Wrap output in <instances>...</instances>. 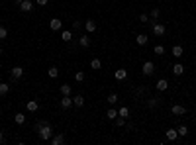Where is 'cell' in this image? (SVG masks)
Masks as SVG:
<instances>
[{
	"label": "cell",
	"mask_w": 196,
	"mask_h": 145,
	"mask_svg": "<svg viewBox=\"0 0 196 145\" xmlns=\"http://www.w3.org/2000/svg\"><path fill=\"white\" fill-rule=\"evenodd\" d=\"M118 116H122V118H130V108H128V106H122V108L118 110Z\"/></svg>",
	"instance_id": "25"
},
{
	"label": "cell",
	"mask_w": 196,
	"mask_h": 145,
	"mask_svg": "<svg viewBox=\"0 0 196 145\" xmlns=\"http://www.w3.org/2000/svg\"><path fill=\"white\" fill-rule=\"evenodd\" d=\"M14 122L18 124V126H22V124H26V116H24V114H16L14 116Z\"/></svg>",
	"instance_id": "27"
},
{
	"label": "cell",
	"mask_w": 196,
	"mask_h": 145,
	"mask_svg": "<svg viewBox=\"0 0 196 145\" xmlns=\"http://www.w3.org/2000/svg\"><path fill=\"white\" fill-rule=\"evenodd\" d=\"M0 55H2V47H0Z\"/></svg>",
	"instance_id": "41"
},
{
	"label": "cell",
	"mask_w": 196,
	"mask_h": 145,
	"mask_svg": "<svg viewBox=\"0 0 196 145\" xmlns=\"http://www.w3.org/2000/svg\"><path fill=\"white\" fill-rule=\"evenodd\" d=\"M149 24H151V31H153V35L161 37V35L167 34V28L163 26V24H159V22H149Z\"/></svg>",
	"instance_id": "2"
},
{
	"label": "cell",
	"mask_w": 196,
	"mask_h": 145,
	"mask_svg": "<svg viewBox=\"0 0 196 145\" xmlns=\"http://www.w3.org/2000/svg\"><path fill=\"white\" fill-rule=\"evenodd\" d=\"M49 26H51V31H59V30H61V26H63V22H61L59 18H51Z\"/></svg>",
	"instance_id": "8"
},
{
	"label": "cell",
	"mask_w": 196,
	"mask_h": 145,
	"mask_svg": "<svg viewBox=\"0 0 196 145\" xmlns=\"http://www.w3.org/2000/svg\"><path fill=\"white\" fill-rule=\"evenodd\" d=\"M171 112H173L174 116H184L186 114V108L182 104H173V106H171Z\"/></svg>",
	"instance_id": "6"
},
{
	"label": "cell",
	"mask_w": 196,
	"mask_h": 145,
	"mask_svg": "<svg viewBox=\"0 0 196 145\" xmlns=\"http://www.w3.org/2000/svg\"><path fill=\"white\" fill-rule=\"evenodd\" d=\"M153 53H155V55H163L165 47H163V45H155V47H153Z\"/></svg>",
	"instance_id": "31"
},
{
	"label": "cell",
	"mask_w": 196,
	"mask_h": 145,
	"mask_svg": "<svg viewBox=\"0 0 196 145\" xmlns=\"http://www.w3.org/2000/svg\"><path fill=\"white\" fill-rule=\"evenodd\" d=\"M10 92V84L8 82H0V96H6Z\"/></svg>",
	"instance_id": "21"
},
{
	"label": "cell",
	"mask_w": 196,
	"mask_h": 145,
	"mask_svg": "<svg viewBox=\"0 0 196 145\" xmlns=\"http://www.w3.org/2000/svg\"><path fill=\"white\" fill-rule=\"evenodd\" d=\"M90 67H92L94 71H98V69L102 67V63H100V59H92V61H90Z\"/></svg>",
	"instance_id": "30"
},
{
	"label": "cell",
	"mask_w": 196,
	"mask_h": 145,
	"mask_svg": "<svg viewBox=\"0 0 196 145\" xmlns=\"http://www.w3.org/2000/svg\"><path fill=\"white\" fill-rule=\"evenodd\" d=\"M85 28H86V31H88V34H92V31H96V22H94V20H86L85 22Z\"/></svg>",
	"instance_id": "15"
},
{
	"label": "cell",
	"mask_w": 196,
	"mask_h": 145,
	"mask_svg": "<svg viewBox=\"0 0 196 145\" xmlns=\"http://www.w3.org/2000/svg\"><path fill=\"white\" fill-rule=\"evenodd\" d=\"M26 108H28V112H37L39 110V104H37V100H28Z\"/></svg>",
	"instance_id": "16"
},
{
	"label": "cell",
	"mask_w": 196,
	"mask_h": 145,
	"mask_svg": "<svg viewBox=\"0 0 196 145\" xmlns=\"http://www.w3.org/2000/svg\"><path fill=\"white\" fill-rule=\"evenodd\" d=\"M155 88L163 92V90L169 88V81H167V78H159V81H157V84H155Z\"/></svg>",
	"instance_id": "12"
},
{
	"label": "cell",
	"mask_w": 196,
	"mask_h": 145,
	"mask_svg": "<svg viewBox=\"0 0 196 145\" xmlns=\"http://www.w3.org/2000/svg\"><path fill=\"white\" fill-rule=\"evenodd\" d=\"M24 77V69L22 67H12L10 69V78L12 81H20Z\"/></svg>",
	"instance_id": "3"
},
{
	"label": "cell",
	"mask_w": 196,
	"mask_h": 145,
	"mask_svg": "<svg viewBox=\"0 0 196 145\" xmlns=\"http://www.w3.org/2000/svg\"><path fill=\"white\" fill-rule=\"evenodd\" d=\"M141 71H143L145 77L153 74V73H155V65H153V61H145V63H143V69H141Z\"/></svg>",
	"instance_id": "4"
},
{
	"label": "cell",
	"mask_w": 196,
	"mask_h": 145,
	"mask_svg": "<svg viewBox=\"0 0 196 145\" xmlns=\"http://www.w3.org/2000/svg\"><path fill=\"white\" fill-rule=\"evenodd\" d=\"M65 143V135L63 133H57L51 137V145H63Z\"/></svg>",
	"instance_id": "14"
},
{
	"label": "cell",
	"mask_w": 196,
	"mask_h": 145,
	"mask_svg": "<svg viewBox=\"0 0 196 145\" xmlns=\"http://www.w3.org/2000/svg\"><path fill=\"white\" fill-rule=\"evenodd\" d=\"M75 81H77V82H82V81H85V73H82V71H77V73H75Z\"/></svg>",
	"instance_id": "33"
},
{
	"label": "cell",
	"mask_w": 196,
	"mask_h": 145,
	"mask_svg": "<svg viewBox=\"0 0 196 145\" xmlns=\"http://www.w3.org/2000/svg\"><path fill=\"white\" fill-rule=\"evenodd\" d=\"M8 37V30L4 26H0V39H6Z\"/></svg>",
	"instance_id": "36"
},
{
	"label": "cell",
	"mask_w": 196,
	"mask_h": 145,
	"mask_svg": "<svg viewBox=\"0 0 196 145\" xmlns=\"http://www.w3.org/2000/svg\"><path fill=\"white\" fill-rule=\"evenodd\" d=\"M73 106H77V108H82V106H85V98H82V94H75L73 96Z\"/></svg>",
	"instance_id": "10"
},
{
	"label": "cell",
	"mask_w": 196,
	"mask_h": 145,
	"mask_svg": "<svg viewBox=\"0 0 196 145\" xmlns=\"http://www.w3.org/2000/svg\"><path fill=\"white\" fill-rule=\"evenodd\" d=\"M18 6H20V10H22V12H26V14L33 10V2H32V0H22V2H20Z\"/></svg>",
	"instance_id": "5"
},
{
	"label": "cell",
	"mask_w": 196,
	"mask_h": 145,
	"mask_svg": "<svg viewBox=\"0 0 196 145\" xmlns=\"http://www.w3.org/2000/svg\"><path fill=\"white\" fill-rule=\"evenodd\" d=\"M47 77L49 78H57V77H59V69H57V67H49L47 69Z\"/></svg>",
	"instance_id": "22"
},
{
	"label": "cell",
	"mask_w": 196,
	"mask_h": 145,
	"mask_svg": "<svg viewBox=\"0 0 196 145\" xmlns=\"http://www.w3.org/2000/svg\"><path fill=\"white\" fill-rule=\"evenodd\" d=\"M126 77H128V71H126V69H118V71L114 73V78H116V81H124Z\"/></svg>",
	"instance_id": "19"
},
{
	"label": "cell",
	"mask_w": 196,
	"mask_h": 145,
	"mask_svg": "<svg viewBox=\"0 0 196 145\" xmlns=\"http://www.w3.org/2000/svg\"><path fill=\"white\" fill-rule=\"evenodd\" d=\"M90 35H81V39H78V45H81L82 49H86V47H90Z\"/></svg>",
	"instance_id": "11"
},
{
	"label": "cell",
	"mask_w": 196,
	"mask_h": 145,
	"mask_svg": "<svg viewBox=\"0 0 196 145\" xmlns=\"http://www.w3.org/2000/svg\"><path fill=\"white\" fill-rule=\"evenodd\" d=\"M35 4H37V6H45V4H47V0H35Z\"/></svg>",
	"instance_id": "39"
},
{
	"label": "cell",
	"mask_w": 196,
	"mask_h": 145,
	"mask_svg": "<svg viewBox=\"0 0 196 145\" xmlns=\"http://www.w3.org/2000/svg\"><path fill=\"white\" fill-rule=\"evenodd\" d=\"M61 39H63L65 43H69V41L73 39V31H71V30H65V31H61Z\"/></svg>",
	"instance_id": "20"
},
{
	"label": "cell",
	"mask_w": 196,
	"mask_h": 145,
	"mask_svg": "<svg viewBox=\"0 0 196 145\" xmlns=\"http://www.w3.org/2000/svg\"><path fill=\"white\" fill-rule=\"evenodd\" d=\"M182 73H184V65L174 63V67H173V74H174V77H181Z\"/></svg>",
	"instance_id": "18"
},
{
	"label": "cell",
	"mask_w": 196,
	"mask_h": 145,
	"mask_svg": "<svg viewBox=\"0 0 196 145\" xmlns=\"http://www.w3.org/2000/svg\"><path fill=\"white\" fill-rule=\"evenodd\" d=\"M73 30H81V22H78V20L73 22Z\"/></svg>",
	"instance_id": "38"
},
{
	"label": "cell",
	"mask_w": 196,
	"mask_h": 145,
	"mask_svg": "<svg viewBox=\"0 0 196 145\" xmlns=\"http://www.w3.org/2000/svg\"><path fill=\"white\" fill-rule=\"evenodd\" d=\"M177 131H178V137H186V135H188V127L186 126H178Z\"/></svg>",
	"instance_id": "26"
},
{
	"label": "cell",
	"mask_w": 196,
	"mask_h": 145,
	"mask_svg": "<svg viewBox=\"0 0 196 145\" xmlns=\"http://www.w3.org/2000/svg\"><path fill=\"white\" fill-rule=\"evenodd\" d=\"M139 22L147 24V22H149V16H147V14H141V16H139Z\"/></svg>",
	"instance_id": "37"
},
{
	"label": "cell",
	"mask_w": 196,
	"mask_h": 145,
	"mask_svg": "<svg viewBox=\"0 0 196 145\" xmlns=\"http://www.w3.org/2000/svg\"><path fill=\"white\" fill-rule=\"evenodd\" d=\"M159 16H161V10H159V8H153V10H151V14H149V18L159 20Z\"/></svg>",
	"instance_id": "29"
},
{
	"label": "cell",
	"mask_w": 196,
	"mask_h": 145,
	"mask_svg": "<svg viewBox=\"0 0 196 145\" xmlns=\"http://www.w3.org/2000/svg\"><path fill=\"white\" fill-rule=\"evenodd\" d=\"M116 126H118V127L126 126V118H122V116H118V118H116Z\"/></svg>",
	"instance_id": "35"
},
{
	"label": "cell",
	"mask_w": 196,
	"mask_h": 145,
	"mask_svg": "<svg viewBox=\"0 0 196 145\" xmlns=\"http://www.w3.org/2000/svg\"><path fill=\"white\" fill-rule=\"evenodd\" d=\"M157 104H159V98H149V100H147V106H149V108H155Z\"/></svg>",
	"instance_id": "34"
},
{
	"label": "cell",
	"mask_w": 196,
	"mask_h": 145,
	"mask_svg": "<svg viewBox=\"0 0 196 145\" xmlns=\"http://www.w3.org/2000/svg\"><path fill=\"white\" fill-rule=\"evenodd\" d=\"M165 135H167V139H169V141H177V137H178V131L174 130V127H169V130L165 131Z\"/></svg>",
	"instance_id": "7"
},
{
	"label": "cell",
	"mask_w": 196,
	"mask_h": 145,
	"mask_svg": "<svg viewBox=\"0 0 196 145\" xmlns=\"http://www.w3.org/2000/svg\"><path fill=\"white\" fill-rule=\"evenodd\" d=\"M147 39H149V37L145 35V34H139V35H135V43L139 45V47H143V45H147Z\"/></svg>",
	"instance_id": "17"
},
{
	"label": "cell",
	"mask_w": 196,
	"mask_h": 145,
	"mask_svg": "<svg viewBox=\"0 0 196 145\" xmlns=\"http://www.w3.org/2000/svg\"><path fill=\"white\" fill-rule=\"evenodd\" d=\"M106 102H108V104H110V106H114L116 102H118V94H116V92H112L110 96H108V100H106Z\"/></svg>",
	"instance_id": "28"
},
{
	"label": "cell",
	"mask_w": 196,
	"mask_h": 145,
	"mask_svg": "<svg viewBox=\"0 0 196 145\" xmlns=\"http://www.w3.org/2000/svg\"><path fill=\"white\" fill-rule=\"evenodd\" d=\"M106 118H108V120H112V122H114V120L118 118V110H116V108H110V110L106 112Z\"/></svg>",
	"instance_id": "23"
},
{
	"label": "cell",
	"mask_w": 196,
	"mask_h": 145,
	"mask_svg": "<svg viewBox=\"0 0 196 145\" xmlns=\"http://www.w3.org/2000/svg\"><path fill=\"white\" fill-rule=\"evenodd\" d=\"M37 135H39V139H43V141H51V137H53V130H51V126H49V124L41 126L39 131H37Z\"/></svg>",
	"instance_id": "1"
},
{
	"label": "cell",
	"mask_w": 196,
	"mask_h": 145,
	"mask_svg": "<svg viewBox=\"0 0 196 145\" xmlns=\"http://www.w3.org/2000/svg\"><path fill=\"white\" fill-rule=\"evenodd\" d=\"M59 104H61V108H63V110H69L71 106H73V98H71V96H63Z\"/></svg>",
	"instance_id": "9"
},
{
	"label": "cell",
	"mask_w": 196,
	"mask_h": 145,
	"mask_svg": "<svg viewBox=\"0 0 196 145\" xmlns=\"http://www.w3.org/2000/svg\"><path fill=\"white\" fill-rule=\"evenodd\" d=\"M71 92H73L71 84H61V94H63V96H71Z\"/></svg>",
	"instance_id": "24"
},
{
	"label": "cell",
	"mask_w": 196,
	"mask_h": 145,
	"mask_svg": "<svg viewBox=\"0 0 196 145\" xmlns=\"http://www.w3.org/2000/svg\"><path fill=\"white\" fill-rule=\"evenodd\" d=\"M171 53H173L177 59H181V57L184 55V49H182V45H173V51H171Z\"/></svg>",
	"instance_id": "13"
},
{
	"label": "cell",
	"mask_w": 196,
	"mask_h": 145,
	"mask_svg": "<svg viewBox=\"0 0 196 145\" xmlns=\"http://www.w3.org/2000/svg\"><path fill=\"white\" fill-rule=\"evenodd\" d=\"M45 124H49V122H45V120H39V122H35V124H33V131H39V127L45 126Z\"/></svg>",
	"instance_id": "32"
},
{
	"label": "cell",
	"mask_w": 196,
	"mask_h": 145,
	"mask_svg": "<svg viewBox=\"0 0 196 145\" xmlns=\"http://www.w3.org/2000/svg\"><path fill=\"white\" fill-rule=\"evenodd\" d=\"M2 143H4V133L0 131V145H2Z\"/></svg>",
	"instance_id": "40"
}]
</instances>
